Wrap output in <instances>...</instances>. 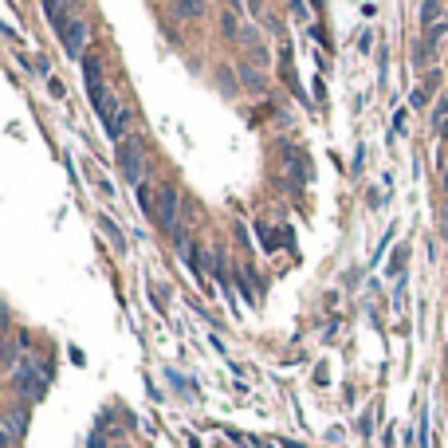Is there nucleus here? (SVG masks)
<instances>
[{"mask_svg":"<svg viewBox=\"0 0 448 448\" xmlns=\"http://www.w3.org/2000/svg\"><path fill=\"white\" fill-rule=\"evenodd\" d=\"M119 165H122L130 185H142V146H138L134 138H126V142L119 146Z\"/></svg>","mask_w":448,"mask_h":448,"instance_id":"f257e3e1","label":"nucleus"},{"mask_svg":"<svg viewBox=\"0 0 448 448\" xmlns=\"http://www.w3.org/2000/svg\"><path fill=\"white\" fill-rule=\"evenodd\" d=\"M87 35H91V24L87 20H67V28H63V51H67L71 60H79L83 55V48H87Z\"/></svg>","mask_w":448,"mask_h":448,"instance_id":"f03ea898","label":"nucleus"},{"mask_svg":"<svg viewBox=\"0 0 448 448\" xmlns=\"http://www.w3.org/2000/svg\"><path fill=\"white\" fill-rule=\"evenodd\" d=\"M177 209H181V197L173 185H161L158 189V220L165 224V229L177 232Z\"/></svg>","mask_w":448,"mask_h":448,"instance_id":"7ed1b4c3","label":"nucleus"},{"mask_svg":"<svg viewBox=\"0 0 448 448\" xmlns=\"http://www.w3.org/2000/svg\"><path fill=\"white\" fill-rule=\"evenodd\" d=\"M126 126H130V110H126V106H119V110H114V114L106 119V134L122 142V130H126Z\"/></svg>","mask_w":448,"mask_h":448,"instance_id":"20e7f679","label":"nucleus"},{"mask_svg":"<svg viewBox=\"0 0 448 448\" xmlns=\"http://www.w3.org/2000/svg\"><path fill=\"white\" fill-rule=\"evenodd\" d=\"M240 79H244V87L252 94H263V75L260 71H252V67H240Z\"/></svg>","mask_w":448,"mask_h":448,"instance_id":"39448f33","label":"nucleus"},{"mask_svg":"<svg viewBox=\"0 0 448 448\" xmlns=\"http://www.w3.org/2000/svg\"><path fill=\"white\" fill-rule=\"evenodd\" d=\"M9 425H12L9 437H20V432H24V413H12V417H9Z\"/></svg>","mask_w":448,"mask_h":448,"instance_id":"423d86ee","label":"nucleus"},{"mask_svg":"<svg viewBox=\"0 0 448 448\" xmlns=\"http://www.w3.org/2000/svg\"><path fill=\"white\" fill-rule=\"evenodd\" d=\"M173 12H177V16H197L201 4H173Z\"/></svg>","mask_w":448,"mask_h":448,"instance_id":"0eeeda50","label":"nucleus"},{"mask_svg":"<svg viewBox=\"0 0 448 448\" xmlns=\"http://www.w3.org/2000/svg\"><path fill=\"white\" fill-rule=\"evenodd\" d=\"M220 87H224V94L236 91V83H232V71H220Z\"/></svg>","mask_w":448,"mask_h":448,"instance_id":"6e6552de","label":"nucleus"},{"mask_svg":"<svg viewBox=\"0 0 448 448\" xmlns=\"http://www.w3.org/2000/svg\"><path fill=\"white\" fill-rule=\"evenodd\" d=\"M87 444H91V448H106V440H102V437H91Z\"/></svg>","mask_w":448,"mask_h":448,"instance_id":"1a4fd4ad","label":"nucleus"},{"mask_svg":"<svg viewBox=\"0 0 448 448\" xmlns=\"http://www.w3.org/2000/svg\"><path fill=\"white\" fill-rule=\"evenodd\" d=\"M440 138H448V114H444V122H440Z\"/></svg>","mask_w":448,"mask_h":448,"instance_id":"9d476101","label":"nucleus"},{"mask_svg":"<svg viewBox=\"0 0 448 448\" xmlns=\"http://www.w3.org/2000/svg\"><path fill=\"white\" fill-rule=\"evenodd\" d=\"M440 185H444V189H448V165H444V177H440Z\"/></svg>","mask_w":448,"mask_h":448,"instance_id":"9b49d317","label":"nucleus"}]
</instances>
